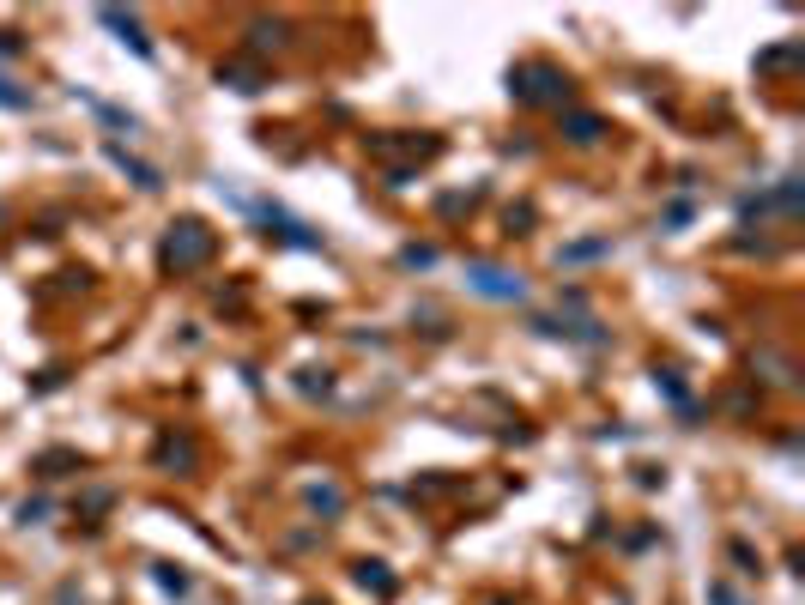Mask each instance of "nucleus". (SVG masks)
Instances as JSON below:
<instances>
[{
  "instance_id": "obj_12",
  "label": "nucleus",
  "mask_w": 805,
  "mask_h": 605,
  "mask_svg": "<svg viewBox=\"0 0 805 605\" xmlns=\"http://www.w3.org/2000/svg\"><path fill=\"white\" fill-rule=\"evenodd\" d=\"M708 600H715V605H739V593H733L726 582H715V587H708Z\"/></svg>"
},
{
  "instance_id": "obj_3",
  "label": "nucleus",
  "mask_w": 805,
  "mask_h": 605,
  "mask_svg": "<svg viewBox=\"0 0 805 605\" xmlns=\"http://www.w3.org/2000/svg\"><path fill=\"white\" fill-rule=\"evenodd\" d=\"M466 279H473V291H479V297H497V302H515V297H521V279H515V273H503V266H473Z\"/></svg>"
},
{
  "instance_id": "obj_6",
  "label": "nucleus",
  "mask_w": 805,
  "mask_h": 605,
  "mask_svg": "<svg viewBox=\"0 0 805 605\" xmlns=\"http://www.w3.org/2000/svg\"><path fill=\"white\" fill-rule=\"evenodd\" d=\"M224 85H237V91H261V67H242V60H230V67H219Z\"/></svg>"
},
{
  "instance_id": "obj_2",
  "label": "nucleus",
  "mask_w": 805,
  "mask_h": 605,
  "mask_svg": "<svg viewBox=\"0 0 805 605\" xmlns=\"http://www.w3.org/2000/svg\"><path fill=\"white\" fill-rule=\"evenodd\" d=\"M206 255H212V230L206 224H170V242H164V261L170 266H201Z\"/></svg>"
},
{
  "instance_id": "obj_11",
  "label": "nucleus",
  "mask_w": 805,
  "mask_h": 605,
  "mask_svg": "<svg viewBox=\"0 0 805 605\" xmlns=\"http://www.w3.org/2000/svg\"><path fill=\"white\" fill-rule=\"evenodd\" d=\"M0 109H31V91H13V79H0Z\"/></svg>"
},
{
  "instance_id": "obj_4",
  "label": "nucleus",
  "mask_w": 805,
  "mask_h": 605,
  "mask_svg": "<svg viewBox=\"0 0 805 605\" xmlns=\"http://www.w3.org/2000/svg\"><path fill=\"white\" fill-rule=\"evenodd\" d=\"M98 19L109 24V31H121V37H127V42H134V55H152V42L140 37V19H134V13H116V6H103Z\"/></svg>"
},
{
  "instance_id": "obj_9",
  "label": "nucleus",
  "mask_w": 805,
  "mask_h": 605,
  "mask_svg": "<svg viewBox=\"0 0 805 605\" xmlns=\"http://www.w3.org/2000/svg\"><path fill=\"white\" fill-rule=\"evenodd\" d=\"M569 140L594 145V140H600V116H569Z\"/></svg>"
},
{
  "instance_id": "obj_5",
  "label": "nucleus",
  "mask_w": 805,
  "mask_h": 605,
  "mask_svg": "<svg viewBox=\"0 0 805 605\" xmlns=\"http://www.w3.org/2000/svg\"><path fill=\"white\" fill-rule=\"evenodd\" d=\"M248 37H255V49H285V42H291V24L285 19H255Z\"/></svg>"
},
{
  "instance_id": "obj_8",
  "label": "nucleus",
  "mask_w": 805,
  "mask_h": 605,
  "mask_svg": "<svg viewBox=\"0 0 805 605\" xmlns=\"http://www.w3.org/2000/svg\"><path fill=\"white\" fill-rule=\"evenodd\" d=\"M605 248H612V242H605V237H594V242H569V248H564V255H557V261H600Z\"/></svg>"
},
{
  "instance_id": "obj_10",
  "label": "nucleus",
  "mask_w": 805,
  "mask_h": 605,
  "mask_svg": "<svg viewBox=\"0 0 805 605\" xmlns=\"http://www.w3.org/2000/svg\"><path fill=\"white\" fill-rule=\"evenodd\" d=\"M358 582H363V587H376V593H394V582H388V569H382V563H358Z\"/></svg>"
},
{
  "instance_id": "obj_1",
  "label": "nucleus",
  "mask_w": 805,
  "mask_h": 605,
  "mask_svg": "<svg viewBox=\"0 0 805 605\" xmlns=\"http://www.w3.org/2000/svg\"><path fill=\"white\" fill-rule=\"evenodd\" d=\"M509 91L521 103H569V79L557 67H539V60H533V67H515V73H509Z\"/></svg>"
},
{
  "instance_id": "obj_7",
  "label": "nucleus",
  "mask_w": 805,
  "mask_h": 605,
  "mask_svg": "<svg viewBox=\"0 0 805 605\" xmlns=\"http://www.w3.org/2000/svg\"><path fill=\"white\" fill-rule=\"evenodd\" d=\"M109 158L121 163V170H127V176L140 182V188H158V170H152V163H140V158H127V152H121V145H109Z\"/></svg>"
}]
</instances>
